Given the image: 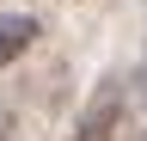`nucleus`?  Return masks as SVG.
Returning <instances> with one entry per match:
<instances>
[{
    "instance_id": "nucleus-2",
    "label": "nucleus",
    "mask_w": 147,
    "mask_h": 141,
    "mask_svg": "<svg viewBox=\"0 0 147 141\" xmlns=\"http://www.w3.org/2000/svg\"><path fill=\"white\" fill-rule=\"evenodd\" d=\"M31 43H37V19L31 12H0V67H12Z\"/></svg>"
},
{
    "instance_id": "nucleus-3",
    "label": "nucleus",
    "mask_w": 147,
    "mask_h": 141,
    "mask_svg": "<svg viewBox=\"0 0 147 141\" xmlns=\"http://www.w3.org/2000/svg\"><path fill=\"white\" fill-rule=\"evenodd\" d=\"M0 141H12V135H6V117H0Z\"/></svg>"
},
{
    "instance_id": "nucleus-1",
    "label": "nucleus",
    "mask_w": 147,
    "mask_h": 141,
    "mask_svg": "<svg viewBox=\"0 0 147 141\" xmlns=\"http://www.w3.org/2000/svg\"><path fill=\"white\" fill-rule=\"evenodd\" d=\"M117 129H123V92L117 86H98V98L80 111L67 141H117Z\"/></svg>"
}]
</instances>
